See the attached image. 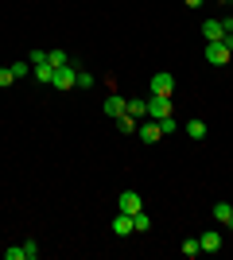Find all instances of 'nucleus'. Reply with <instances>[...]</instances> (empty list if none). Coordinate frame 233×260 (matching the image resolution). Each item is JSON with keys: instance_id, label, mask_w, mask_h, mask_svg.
<instances>
[{"instance_id": "nucleus-17", "label": "nucleus", "mask_w": 233, "mask_h": 260, "mask_svg": "<svg viewBox=\"0 0 233 260\" xmlns=\"http://www.w3.org/2000/svg\"><path fill=\"white\" fill-rule=\"evenodd\" d=\"M47 62H51V66H66L70 54H66V51H47Z\"/></svg>"}, {"instance_id": "nucleus-23", "label": "nucleus", "mask_w": 233, "mask_h": 260, "mask_svg": "<svg viewBox=\"0 0 233 260\" xmlns=\"http://www.w3.org/2000/svg\"><path fill=\"white\" fill-rule=\"evenodd\" d=\"M27 70H31V62H12V74H16V78H23Z\"/></svg>"}, {"instance_id": "nucleus-11", "label": "nucleus", "mask_w": 233, "mask_h": 260, "mask_svg": "<svg viewBox=\"0 0 233 260\" xmlns=\"http://www.w3.org/2000/svg\"><path fill=\"white\" fill-rule=\"evenodd\" d=\"M31 74H35V82L51 86V82H55V66H51V62H35V66H31Z\"/></svg>"}, {"instance_id": "nucleus-19", "label": "nucleus", "mask_w": 233, "mask_h": 260, "mask_svg": "<svg viewBox=\"0 0 233 260\" xmlns=\"http://www.w3.org/2000/svg\"><path fill=\"white\" fill-rule=\"evenodd\" d=\"M159 132H163V136H171V132H179V120H175V117H163V120H159Z\"/></svg>"}, {"instance_id": "nucleus-10", "label": "nucleus", "mask_w": 233, "mask_h": 260, "mask_svg": "<svg viewBox=\"0 0 233 260\" xmlns=\"http://www.w3.org/2000/svg\"><path fill=\"white\" fill-rule=\"evenodd\" d=\"M198 249H202V252H218V249H222V233H214V229H206V233L198 237Z\"/></svg>"}, {"instance_id": "nucleus-14", "label": "nucleus", "mask_w": 233, "mask_h": 260, "mask_svg": "<svg viewBox=\"0 0 233 260\" xmlns=\"http://www.w3.org/2000/svg\"><path fill=\"white\" fill-rule=\"evenodd\" d=\"M183 128H187V136H190V140H202V136H206V120H187Z\"/></svg>"}, {"instance_id": "nucleus-3", "label": "nucleus", "mask_w": 233, "mask_h": 260, "mask_svg": "<svg viewBox=\"0 0 233 260\" xmlns=\"http://www.w3.org/2000/svg\"><path fill=\"white\" fill-rule=\"evenodd\" d=\"M229 58H233V51L222 43V39H218V43H206V62L210 66H225Z\"/></svg>"}, {"instance_id": "nucleus-13", "label": "nucleus", "mask_w": 233, "mask_h": 260, "mask_svg": "<svg viewBox=\"0 0 233 260\" xmlns=\"http://www.w3.org/2000/svg\"><path fill=\"white\" fill-rule=\"evenodd\" d=\"M132 229H136V233H148V229H152V217H148V210H136V214H132Z\"/></svg>"}, {"instance_id": "nucleus-20", "label": "nucleus", "mask_w": 233, "mask_h": 260, "mask_svg": "<svg viewBox=\"0 0 233 260\" xmlns=\"http://www.w3.org/2000/svg\"><path fill=\"white\" fill-rule=\"evenodd\" d=\"M20 249H23V260H35V256H39V245H35V241H23Z\"/></svg>"}, {"instance_id": "nucleus-9", "label": "nucleus", "mask_w": 233, "mask_h": 260, "mask_svg": "<svg viewBox=\"0 0 233 260\" xmlns=\"http://www.w3.org/2000/svg\"><path fill=\"white\" fill-rule=\"evenodd\" d=\"M202 35H206V43H218V39H225L222 20H206V23H202Z\"/></svg>"}, {"instance_id": "nucleus-21", "label": "nucleus", "mask_w": 233, "mask_h": 260, "mask_svg": "<svg viewBox=\"0 0 233 260\" xmlns=\"http://www.w3.org/2000/svg\"><path fill=\"white\" fill-rule=\"evenodd\" d=\"M93 86V74H89V70H78V89H89Z\"/></svg>"}, {"instance_id": "nucleus-16", "label": "nucleus", "mask_w": 233, "mask_h": 260, "mask_svg": "<svg viewBox=\"0 0 233 260\" xmlns=\"http://www.w3.org/2000/svg\"><path fill=\"white\" fill-rule=\"evenodd\" d=\"M136 124H140V120H136L132 113H124V117H117V128H121V132H136Z\"/></svg>"}, {"instance_id": "nucleus-8", "label": "nucleus", "mask_w": 233, "mask_h": 260, "mask_svg": "<svg viewBox=\"0 0 233 260\" xmlns=\"http://www.w3.org/2000/svg\"><path fill=\"white\" fill-rule=\"evenodd\" d=\"M113 233H117V237L136 233V229H132V214H121V210H117V217H113Z\"/></svg>"}, {"instance_id": "nucleus-12", "label": "nucleus", "mask_w": 233, "mask_h": 260, "mask_svg": "<svg viewBox=\"0 0 233 260\" xmlns=\"http://www.w3.org/2000/svg\"><path fill=\"white\" fill-rule=\"evenodd\" d=\"M214 221H222V225H233V206H229V202H218V206H214Z\"/></svg>"}, {"instance_id": "nucleus-2", "label": "nucleus", "mask_w": 233, "mask_h": 260, "mask_svg": "<svg viewBox=\"0 0 233 260\" xmlns=\"http://www.w3.org/2000/svg\"><path fill=\"white\" fill-rule=\"evenodd\" d=\"M55 89H74L78 86V70H74V62H66V66H55V82H51Z\"/></svg>"}, {"instance_id": "nucleus-25", "label": "nucleus", "mask_w": 233, "mask_h": 260, "mask_svg": "<svg viewBox=\"0 0 233 260\" xmlns=\"http://www.w3.org/2000/svg\"><path fill=\"white\" fill-rule=\"evenodd\" d=\"M183 4H187V8H198V4H202V0H183Z\"/></svg>"}, {"instance_id": "nucleus-24", "label": "nucleus", "mask_w": 233, "mask_h": 260, "mask_svg": "<svg viewBox=\"0 0 233 260\" xmlns=\"http://www.w3.org/2000/svg\"><path fill=\"white\" fill-rule=\"evenodd\" d=\"M27 62H31V66L35 62H47V51H31V54H27Z\"/></svg>"}, {"instance_id": "nucleus-1", "label": "nucleus", "mask_w": 233, "mask_h": 260, "mask_svg": "<svg viewBox=\"0 0 233 260\" xmlns=\"http://www.w3.org/2000/svg\"><path fill=\"white\" fill-rule=\"evenodd\" d=\"M148 89H152L155 98H175V78L167 74V70H159V74H152V82H148Z\"/></svg>"}, {"instance_id": "nucleus-22", "label": "nucleus", "mask_w": 233, "mask_h": 260, "mask_svg": "<svg viewBox=\"0 0 233 260\" xmlns=\"http://www.w3.org/2000/svg\"><path fill=\"white\" fill-rule=\"evenodd\" d=\"M16 82V74H12V66H0V86H12Z\"/></svg>"}, {"instance_id": "nucleus-27", "label": "nucleus", "mask_w": 233, "mask_h": 260, "mask_svg": "<svg viewBox=\"0 0 233 260\" xmlns=\"http://www.w3.org/2000/svg\"><path fill=\"white\" fill-rule=\"evenodd\" d=\"M229 8H233V0H229Z\"/></svg>"}, {"instance_id": "nucleus-18", "label": "nucleus", "mask_w": 233, "mask_h": 260, "mask_svg": "<svg viewBox=\"0 0 233 260\" xmlns=\"http://www.w3.org/2000/svg\"><path fill=\"white\" fill-rule=\"evenodd\" d=\"M198 237H187V241H183V256H198Z\"/></svg>"}, {"instance_id": "nucleus-6", "label": "nucleus", "mask_w": 233, "mask_h": 260, "mask_svg": "<svg viewBox=\"0 0 233 260\" xmlns=\"http://www.w3.org/2000/svg\"><path fill=\"white\" fill-rule=\"evenodd\" d=\"M124 113H128V101L121 98V93H113V98H105V117H124Z\"/></svg>"}, {"instance_id": "nucleus-7", "label": "nucleus", "mask_w": 233, "mask_h": 260, "mask_svg": "<svg viewBox=\"0 0 233 260\" xmlns=\"http://www.w3.org/2000/svg\"><path fill=\"white\" fill-rule=\"evenodd\" d=\"M136 132H140V140L144 144H155L163 132H159V120H144V124H136Z\"/></svg>"}, {"instance_id": "nucleus-26", "label": "nucleus", "mask_w": 233, "mask_h": 260, "mask_svg": "<svg viewBox=\"0 0 233 260\" xmlns=\"http://www.w3.org/2000/svg\"><path fill=\"white\" fill-rule=\"evenodd\" d=\"M218 4H229V0H218Z\"/></svg>"}, {"instance_id": "nucleus-4", "label": "nucleus", "mask_w": 233, "mask_h": 260, "mask_svg": "<svg viewBox=\"0 0 233 260\" xmlns=\"http://www.w3.org/2000/svg\"><path fill=\"white\" fill-rule=\"evenodd\" d=\"M163 117H171V98H148V120H163Z\"/></svg>"}, {"instance_id": "nucleus-15", "label": "nucleus", "mask_w": 233, "mask_h": 260, "mask_svg": "<svg viewBox=\"0 0 233 260\" xmlns=\"http://www.w3.org/2000/svg\"><path fill=\"white\" fill-rule=\"evenodd\" d=\"M128 113H132L136 120L148 117V98H132V101H128Z\"/></svg>"}, {"instance_id": "nucleus-5", "label": "nucleus", "mask_w": 233, "mask_h": 260, "mask_svg": "<svg viewBox=\"0 0 233 260\" xmlns=\"http://www.w3.org/2000/svg\"><path fill=\"white\" fill-rule=\"evenodd\" d=\"M117 210H121V214H136V210H144V198L136 194V190H124V194L117 198Z\"/></svg>"}]
</instances>
